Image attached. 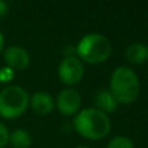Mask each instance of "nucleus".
Wrapping results in <instances>:
<instances>
[{"label":"nucleus","instance_id":"nucleus-1","mask_svg":"<svg viewBox=\"0 0 148 148\" xmlns=\"http://www.w3.org/2000/svg\"><path fill=\"white\" fill-rule=\"evenodd\" d=\"M74 127L83 138L99 140L109 134L110 120L96 108H86L74 117Z\"/></svg>","mask_w":148,"mask_h":148},{"label":"nucleus","instance_id":"nucleus-2","mask_svg":"<svg viewBox=\"0 0 148 148\" xmlns=\"http://www.w3.org/2000/svg\"><path fill=\"white\" fill-rule=\"evenodd\" d=\"M138 75L127 66H120L112 73L110 77V92L117 103L130 104L139 96Z\"/></svg>","mask_w":148,"mask_h":148},{"label":"nucleus","instance_id":"nucleus-3","mask_svg":"<svg viewBox=\"0 0 148 148\" xmlns=\"http://www.w3.org/2000/svg\"><path fill=\"white\" fill-rule=\"evenodd\" d=\"M75 51L83 61L88 64H100L110 56L112 46L107 36L101 34H88L79 40Z\"/></svg>","mask_w":148,"mask_h":148},{"label":"nucleus","instance_id":"nucleus-4","mask_svg":"<svg viewBox=\"0 0 148 148\" xmlns=\"http://www.w3.org/2000/svg\"><path fill=\"white\" fill-rule=\"evenodd\" d=\"M29 94L20 86H8L0 91V116L4 118H17L29 107Z\"/></svg>","mask_w":148,"mask_h":148},{"label":"nucleus","instance_id":"nucleus-5","mask_svg":"<svg viewBox=\"0 0 148 148\" xmlns=\"http://www.w3.org/2000/svg\"><path fill=\"white\" fill-rule=\"evenodd\" d=\"M84 73L83 64L77 57L68 56L59 65V77L65 84L73 86L82 79Z\"/></svg>","mask_w":148,"mask_h":148},{"label":"nucleus","instance_id":"nucleus-6","mask_svg":"<svg viewBox=\"0 0 148 148\" xmlns=\"http://www.w3.org/2000/svg\"><path fill=\"white\" fill-rule=\"evenodd\" d=\"M81 107V96L73 88H65L57 96V108L64 116H72Z\"/></svg>","mask_w":148,"mask_h":148},{"label":"nucleus","instance_id":"nucleus-7","mask_svg":"<svg viewBox=\"0 0 148 148\" xmlns=\"http://www.w3.org/2000/svg\"><path fill=\"white\" fill-rule=\"evenodd\" d=\"M4 61L7 62L9 69L22 70L29 66L30 64V55L25 48L18 46H12L5 49Z\"/></svg>","mask_w":148,"mask_h":148},{"label":"nucleus","instance_id":"nucleus-8","mask_svg":"<svg viewBox=\"0 0 148 148\" xmlns=\"http://www.w3.org/2000/svg\"><path fill=\"white\" fill-rule=\"evenodd\" d=\"M29 104H31L33 109L35 110L38 114H42V116L48 114V113L53 109V105H55L52 96L44 91L35 92V94L31 96Z\"/></svg>","mask_w":148,"mask_h":148},{"label":"nucleus","instance_id":"nucleus-9","mask_svg":"<svg viewBox=\"0 0 148 148\" xmlns=\"http://www.w3.org/2000/svg\"><path fill=\"white\" fill-rule=\"evenodd\" d=\"M126 59L133 64H143L148 60V46L140 42H134L126 48Z\"/></svg>","mask_w":148,"mask_h":148},{"label":"nucleus","instance_id":"nucleus-10","mask_svg":"<svg viewBox=\"0 0 148 148\" xmlns=\"http://www.w3.org/2000/svg\"><path fill=\"white\" fill-rule=\"evenodd\" d=\"M95 103L97 105L96 109L101 110L105 114L116 110V108H117V100L109 90H101L100 92H97L95 96Z\"/></svg>","mask_w":148,"mask_h":148},{"label":"nucleus","instance_id":"nucleus-11","mask_svg":"<svg viewBox=\"0 0 148 148\" xmlns=\"http://www.w3.org/2000/svg\"><path fill=\"white\" fill-rule=\"evenodd\" d=\"M14 148H27L31 144V136L29 131L23 129H17L9 134V142Z\"/></svg>","mask_w":148,"mask_h":148},{"label":"nucleus","instance_id":"nucleus-12","mask_svg":"<svg viewBox=\"0 0 148 148\" xmlns=\"http://www.w3.org/2000/svg\"><path fill=\"white\" fill-rule=\"evenodd\" d=\"M107 148H134V144L127 136L118 135V136H114L108 143Z\"/></svg>","mask_w":148,"mask_h":148},{"label":"nucleus","instance_id":"nucleus-13","mask_svg":"<svg viewBox=\"0 0 148 148\" xmlns=\"http://www.w3.org/2000/svg\"><path fill=\"white\" fill-rule=\"evenodd\" d=\"M8 142H9V131L4 123L0 122V148L7 146Z\"/></svg>","mask_w":148,"mask_h":148},{"label":"nucleus","instance_id":"nucleus-14","mask_svg":"<svg viewBox=\"0 0 148 148\" xmlns=\"http://www.w3.org/2000/svg\"><path fill=\"white\" fill-rule=\"evenodd\" d=\"M7 12H8V4L5 1H1V0H0V17L7 14Z\"/></svg>","mask_w":148,"mask_h":148},{"label":"nucleus","instance_id":"nucleus-15","mask_svg":"<svg viewBox=\"0 0 148 148\" xmlns=\"http://www.w3.org/2000/svg\"><path fill=\"white\" fill-rule=\"evenodd\" d=\"M3 47H4V36H3L1 31H0V52H1Z\"/></svg>","mask_w":148,"mask_h":148},{"label":"nucleus","instance_id":"nucleus-16","mask_svg":"<svg viewBox=\"0 0 148 148\" xmlns=\"http://www.w3.org/2000/svg\"><path fill=\"white\" fill-rule=\"evenodd\" d=\"M75 148H88V147H86V146H78V147H75Z\"/></svg>","mask_w":148,"mask_h":148}]
</instances>
